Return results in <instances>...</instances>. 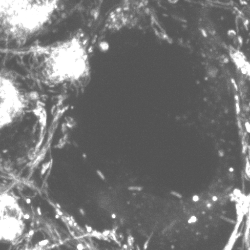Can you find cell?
<instances>
[{"mask_svg":"<svg viewBox=\"0 0 250 250\" xmlns=\"http://www.w3.org/2000/svg\"><path fill=\"white\" fill-rule=\"evenodd\" d=\"M51 247V242L45 241V240H40L36 243H30L26 244L22 247H20L18 250H47Z\"/></svg>","mask_w":250,"mask_h":250,"instance_id":"cell-5","label":"cell"},{"mask_svg":"<svg viewBox=\"0 0 250 250\" xmlns=\"http://www.w3.org/2000/svg\"><path fill=\"white\" fill-rule=\"evenodd\" d=\"M230 59L238 73L250 86V56L239 50H231Z\"/></svg>","mask_w":250,"mask_h":250,"instance_id":"cell-4","label":"cell"},{"mask_svg":"<svg viewBox=\"0 0 250 250\" xmlns=\"http://www.w3.org/2000/svg\"><path fill=\"white\" fill-rule=\"evenodd\" d=\"M27 221L26 211L16 193L0 187V243L17 245L21 242Z\"/></svg>","mask_w":250,"mask_h":250,"instance_id":"cell-2","label":"cell"},{"mask_svg":"<svg viewBox=\"0 0 250 250\" xmlns=\"http://www.w3.org/2000/svg\"><path fill=\"white\" fill-rule=\"evenodd\" d=\"M36 73L49 84H73L88 75L89 55L85 40H68L34 51Z\"/></svg>","mask_w":250,"mask_h":250,"instance_id":"cell-1","label":"cell"},{"mask_svg":"<svg viewBox=\"0 0 250 250\" xmlns=\"http://www.w3.org/2000/svg\"><path fill=\"white\" fill-rule=\"evenodd\" d=\"M27 104L18 82L9 74L0 71V132L23 115Z\"/></svg>","mask_w":250,"mask_h":250,"instance_id":"cell-3","label":"cell"},{"mask_svg":"<svg viewBox=\"0 0 250 250\" xmlns=\"http://www.w3.org/2000/svg\"><path fill=\"white\" fill-rule=\"evenodd\" d=\"M81 250H122V249H101L97 246H94L92 244H86V245H83Z\"/></svg>","mask_w":250,"mask_h":250,"instance_id":"cell-6","label":"cell"}]
</instances>
